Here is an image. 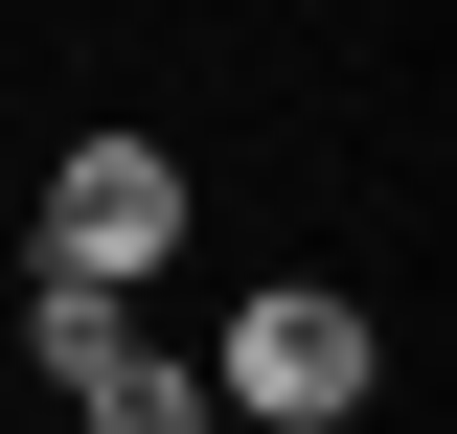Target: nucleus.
Masks as SVG:
<instances>
[{"label":"nucleus","mask_w":457,"mask_h":434,"mask_svg":"<svg viewBox=\"0 0 457 434\" xmlns=\"http://www.w3.org/2000/svg\"><path fill=\"white\" fill-rule=\"evenodd\" d=\"M366 366H389V343H366V297H343V274H275V297H228V366H206V412L343 434V412H366Z\"/></svg>","instance_id":"1"},{"label":"nucleus","mask_w":457,"mask_h":434,"mask_svg":"<svg viewBox=\"0 0 457 434\" xmlns=\"http://www.w3.org/2000/svg\"><path fill=\"white\" fill-rule=\"evenodd\" d=\"M69 412H92V434H206V366H161V343H92V366H69Z\"/></svg>","instance_id":"3"},{"label":"nucleus","mask_w":457,"mask_h":434,"mask_svg":"<svg viewBox=\"0 0 457 434\" xmlns=\"http://www.w3.org/2000/svg\"><path fill=\"white\" fill-rule=\"evenodd\" d=\"M92 343H137V321H114V274H69V252H46V274H23V366L69 388V366H92Z\"/></svg>","instance_id":"4"},{"label":"nucleus","mask_w":457,"mask_h":434,"mask_svg":"<svg viewBox=\"0 0 457 434\" xmlns=\"http://www.w3.org/2000/svg\"><path fill=\"white\" fill-rule=\"evenodd\" d=\"M46 252L137 297V274L183 252V161H161V138H69V161H46Z\"/></svg>","instance_id":"2"}]
</instances>
